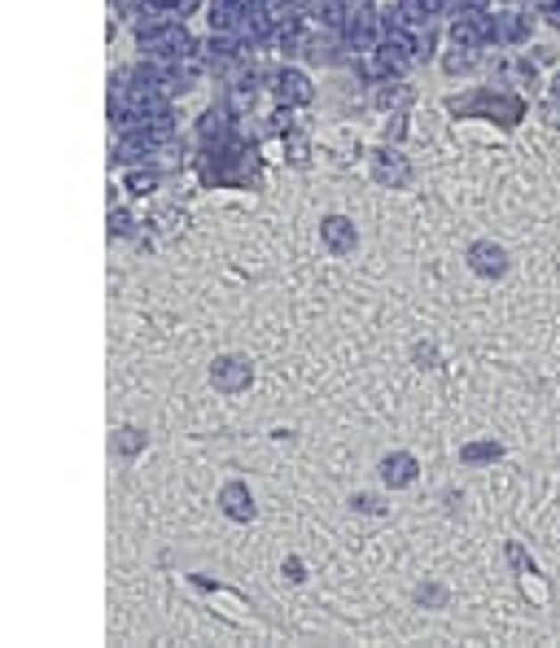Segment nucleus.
Segmentation results:
<instances>
[{
    "instance_id": "obj_1",
    "label": "nucleus",
    "mask_w": 560,
    "mask_h": 648,
    "mask_svg": "<svg viewBox=\"0 0 560 648\" xmlns=\"http://www.w3.org/2000/svg\"><path fill=\"white\" fill-rule=\"evenodd\" d=\"M447 109H451V114H486V118H495V123H504V127H516V123L525 118V101L512 97V93H495V88H477V93H468V97H451Z\"/></svg>"
},
{
    "instance_id": "obj_2",
    "label": "nucleus",
    "mask_w": 560,
    "mask_h": 648,
    "mask_svg": "<svg viewBox=\"0 0 560 648\" xmlns=\"http://www.w3.org/2000/svg\"><path fill=\"white\" fill-rule=\"evenodd\" d=\"M468 268L477 276H486V280H499V276H508V250L495 246V241H473L468 246Z\"/></svg>"
},
{
    "instance_id": "obj_3",
    "label": "nucleus",
    "mask_w": 560,
    "mask_h": 648,
    "mask_svg": "<svg viewBox=\"0 0 560 648\" xmlns=\"http://www.w3.org/2000/svg\"><path fill=\"white\" fill-rule=\"evenodd\" d=\"M530 31H534L530 13H521V9L495 13V45H521V40H530Z\"/></svg>"
},
{
    "instance_id": "obj_4",
    "label": "nucleus",
    "mask_w": 560,
    "mask_h": 648,
    "mask_svg": "<svg viewBox=\"0 0 560 648\" xmlns=\"http://www.w3.org/2000/svg\"><path fill=\"white\" fill-rule=\"evenodd\" d=\"M320 237H324V246L333 250V255H346V250H355V223L346 215H329L320 223Z\"/></svg>"
},
{
    "instance_id": "obj_5",
    "label": "nucleus",
    "mask_w": 560,
    "mask_h": 648,
    "mask_svg": "<svg viewBox=\"0 0 560 648\" xmlns=\"http://www.w3.org/2000/svg\"><path fill=\"white\" fill-rule=\"evenodd\" d=\"M372 171H377L381 184H408L411 180V166L403 162V154H394V150H381L377 162H372Z\"/></svg>"
},
{
    "instance_id": "obj_6",
    "label": "nucleus",
    "mask_w": 560,
    "mask_h": 648,
    "mask_svg": "<svg viewBox=\"0 0 560 648\" xmlns=\"http://www.w3.org/2000/svg\"><path fill=\"white\" fill-rule=\"evenodd\" d=\"M210 381H215L219 390H241V385H250V364H246V360H219V364L210 369Z\"/></svg>"
},
{
    "instance_id": "obj_7",
    "label": "nucleus",
    "mask_w": 560,
    "mask_h": 648,
    "mask_svg": "<svg viewBox=\"0 0 560 648\" xmlns=\"http://www.w3.org/2000/svg\"><path fill=\"white\" fill-rule=\"evenodd\" d=\"M381 478L390 486H411L416 482V456H408V451L386 456V460H381Z\"/></svg>"
},
{
    "instance_id": "obj_8",
    "label": "nucleus",
    "mask_w": 560,
    "mask_h": 648,
    "mask_svg": "<svg viewBox=\"0 0 560 648\" xmlns=\"http://www.w3.org/2000/svg\"><path fill=\"white\" fill-rule=\"evenodd\" d=\"M499 456H504L499 442H468V447H459V460L464 465H486V460H499Z\"/></svg>"
},
{
    "instance_id": "obj_9",
    "label": "nucleus",
    "mask_w": 560,
    "mask_h": 648,
    "mask_svg": "<svg viewBox=\"0 0 560 648\" xmlns=\"http://www.w3.org/2000/svg\"><path fill=\"white\" fill-rule=\"evenodd\" d=\"M250 495H246V486H223V508H228V517H255V504H246Z\"/></svg>"
},
{
    "instance_id": "obj_10",
    "label": "nucleus",
    "mask_w": 560,
    "mask_h": 648,
    "mask_svg": "<svg viewBox=\"0 0 560 648\" xmlns=\"http://www.w3.org/2000/svg\"><path fill=\"white\" fill-rule=\"evenodd\" d=\"M280 97H289V101H298V106H303V101H311V88H306L303 75H294V70H289V75H280Z\"/></svg>"
},
{
    "instance_id": "obj_11",
    "label": "nucleus",
    "mask_w": 560,
    "mask_h": 648,
    "mask_svg": "<svg viewBox=\"0 0 560 648\" xmlns=\"http://www.w3.org/2000/svg\"><path fill=\"white\" fill-rule=\"evenodd\" d=\"M508 561L516 565V570H521V574H534V561H530V556H525L516 543H508Z\"/></svg>"
},
{
    "instance_id": "obj_12",
    "label": "nucleus",
    "mask_w": 560,
    "mask_h": 648,
    "mask_svg": "<svg viewBox=\"0 0 560 648\" xmlns=\"http://www.w3.org/2000/svg\"><path fill=\"white\" fill-rule=\"evenodd\" d=\"M539 114H543V118H548L552 127H560V97H548V101H543V109H539Z\"/></svg>"
},
{
    "instance_id": "obj_13",
    "label": "nucleus",
    "mask_w": 560,
    "mask_h": 648,
    "mask_svg": "<svg viewBox=\"0 0 560 648\" xmlns=\"http://www.w3.org/2000/svg\"><path fill=\"white\" fill-rule=\"evenodd\" d=\"M543 18H548L552 27H560V0H543Z\"/></svg>"
},
{
    "instance_id": "obj_14",
    "label": "nucleus",
    "mask_w": 560,
    "mask_h": 648,
    "mask_svg": "<svg viewBox=\"0 0 560 648\" xmlns=\"http://www.w3.org/2000/svg\"><path fill=\"white\" fill-rule=\"evenodd\" d=\"M416 600H420V604H425V600L442 604V600H447V592H438V587H420V592H416Z\"/></svg>"
},
{
    "instance_id": "obj_15",
    "label": "nucleus",
    "mask_w": 560,
    "mask_h": 648,
    "mask_svg": "<svg viewBox=\"0 0 560 648\" xmlns=\"http://www.w3.org/2000/svg\"><path fill=\"white\" fill-rule=\"evenodd\" d=\"M355 504H359V508H363V513H381V504H377V499H372V495H359Z\"/></svg>"
},
{
    "instance_id": "obj_16",
    "label": "nucleus",
    "mask_w": 560,
    "mask_h": 648,
    "mask_svg": "<svg viewBox=\"0 0 560 648\" xmlns=\"http://www.w3.org/2000/svg\"><path fill=\"white\" fill-rule=\"evenodd\" d=\"M552 97H560V75H556V79H552Z\"/></svg>"
}]
</instances>
